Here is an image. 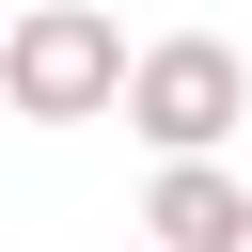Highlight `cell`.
Instances as JSON below:
<instances>
[{"mask_svg": "<svg viewBox=\"0 0 252 252\" xmlns=\"http://www.w3.org/2000/svg\"><path fill=\"white\" fill-rule=\"evenodd\" d=\"M142 252H158V236H142Z\"/></svg>", "mask_w": 252, "mask_h": 252, "instance_id": "cell-4", "label": "cell"}, {"mask_svg": "<svg viewBox=\"0 0 252 252\" xmlns=\"http://www.w3.org/2000/svg\"><path fill=\"white\" fill-rule=\"evenodd\" d=\"M142 236H158V252H252V189H236L220 158H158Z\"/></svg>", "mask_w": 252, "mask_h": 252, "instance_id": "cell-3", "label": "cell"}, {"mask_svg": "<svg viewBox=\"0 0 252 252\" xmlns=\"http://www.w3.org/2000/svg\"><path fill=\"white\" fill-rule=\"evenodd\" d=\"M110 79H126V32H110L94 0H32V16H0V110H16V126H94Z\"/></svg>", "mask_w": 252, "mask_h": 252, "instance_id": "cell-2", "label": "cell"}, {"mask_svg": "<svg viewBox=\"0 0 252 252\" xmlns=\"http://www.w3.org/2000/svg\"><path fill=\"white\" fill-rule=\"evenodd\" d=\"M110 110H126V126L158 142V158H220V142L252 126V63H236L220 32H158V47H126Z\"/></svg>", "mask_w": 252, "mask_h": 252, "instance_id": "cell-1", "label": "cell"}]
</instances>
